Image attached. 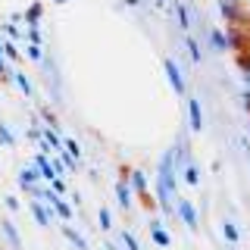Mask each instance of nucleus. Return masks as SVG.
Listing matches in <instances>:
<instances>
[{
    "mask_svg": "<svg viewBox=\"0 0 250 250\" xmlns=\"http://www.w3.org/2000/svg\"><path fill=\"white\" fill-rule=\"evenodd\" d=\"M225 35H229V50H247V38L241 35V25H231Z\"/></svg>",
    "mask_w": 250,
    "mask_h": 250,
    "instance_id": "obj_8",
    "label": "nucleus"
},
{
    "mask_svg": "<svg viewBox=\"0 0 250 250\" xmlns=\"http://www.w3.org/2000/svg\"><path fill=\"white\" fill-rule=\"evenodd\" d=\"M128 182L135 188V194H147V172H141V169L128 172Z\"/></svg>",
    "mask_w": 250,
    "mask_h": 250,
    "instance_id": "obj_11",
    "label": "nucleus"
},
{
    "mask_svg": "<svg viewBox=\"0 0 250 250\" xmlns=\"http://www.w3.org/2000/svg\"><path fill=\"white\" fill-rule=\"evenodd\" d=\"M53 207H57V213H60V219H62V222H69V219H72V207H69V203L66 200H57V203H53Z\"/></svg>",
    "mask_w": 250,
    "mask_h": 250,
    "instance_id": "obj_23",
    "label": "nucleus"
},
{
    "mask_svg": "<svg viewBox=\"0 0 250 250\" xmlns=\"http://www.w3.org/2000/svg\"><path fill=\"white\" fill-rule=\"evenodd\" d=\"M238 66L244 72H250V50H238Z\"/></svg>",
    "mask_w": 250,
    "mask_h": 250,
    "instance_id": "obj_26",
    "label": "nucleus"
},
{
    "mask_svg": "<svg viewBox=\"0 0 250 250\" xmlns=\"http://www.w3.org/2000/svg\"><path fill=\"white\" fill-rule=\"evenodd\" d=\"M6 50H3V41H0V78H10V72H6Z\"/></svg>",
    "mask_w": 250,
    "mask_h": 250,
    "instance_id": "obj_25",
    "label": "nucleus"
},
{
    "mask_svg": "<svg viewBox=\"0 0 250 250\" xmlns=\"http://www.w3.org/2000/svg\"><path fill=\"white\" fill-rule=\"evenodd\" d=\"M25 25H41V3H31V6H28Z\"/></svg>",
    "mask_w": 250,
    "mask_h": 250,
    "instance_id": "obj_18",
    "label": "nucleus"
},
{
    "mask_svg": "<svg viewBox=\"0 0 250 250\" xmlns=\"http://www.w3.org/2000/svg\"><path fill=\"white\" fill-rule=\"evenodd\" d=\"M241 0H219V13L225 16V22L229 25H241L244 22V13H241Z\"/></svg>",
    "mask_w": 250,
    "mask_h": 250,
    "instance_id": "obj_5",
    "label": "nucleus"
},
{
    "mask_svg": "<svg viewBox=\"0 0 250 250\" xmlns=\"http://www.w3.org/2000/svg\"><path fill=\"white\" fill-rule=\"evenodd\" d=\"M0 231H3V238L10 241V247L13 250H22V238H19V231H16V225L6 219V222H0Z\"/></svg>",
    "mask_w": 250,
    "mask_h": 250,
    "instance_id": "obj_9",
    "label": "nucleus"
},
{
    "mask_svg": "<svg viewBox=\"0 0 250 250\" xmlns=\"http://www.w3.org/2000/svg\"><path fill=\"white\" fill-rule=\"evenodd\" d=\"M185 47H188V53H191V60H194V62H203V53H200V44H197V38L185 35Z\"/></svg>",
    "mask_w": 250,
    "mask_h": 250,
    "instance_id": "obj_16",
    "label": "nucleus"
},
{
    "mask_svg": "<svg viewBox=\"0 0 250 250\" xmlns=\"http://www.w3.org/2000/svg\"><path fill=\"white\" fill-rule=\"evenodd\" d=\"M175 213L178 219L188 225V231H197L200 229V219H197V209H194V203L191 200H185V197H175Z\"/></svg>",
    "mask_w": 250,
    "mask_h": 250,
    "instance_id": "obj_2",
    "label": "nucleus"
},
{
    "mask_svg": "<svg viewBox=\"0 0 250 250\" xmlns=\"http://www.w3.org/2000/svg\"><path fill=\"white\" fill-rule=\"evenodd\" d=\"M150 238H153V244H156V247H169V244H172L169 231L163 229V222H160V219H153V222H150Z\"/></svg>",
    "mask_w": 250,
    "mask_h": 250,
    "instance_id": "obj_7",
    "label": "nucleus"
},
{
    "mask_svg": "<svg viewBox=\"0 0 250 250\" xmlns=\"http://www.w3.org/2000/svg\"><path fill=\"white\" fill-rule=\"evenodd\" d=\"M3 31H6V35H10V38H19V28H16L13 22H10V25H3Z\"/></svg>",
    "mask_w": 250,
    "mask_h": 250,
    "instance_id": "obj_32",
    "label": "nucleus"
},
{
    "mask_svg": "<svg viewBox=\"0 0 250 250\" xmlns=\"http://www.w3.org/2000/svg\"><path fill=\"white\" fill-rule=\"evenodd\" d=\"M172 6H175V16H178V28H182V31H188V28H191V16H188L185 3H182V0H175Z\"/></svg>",
    "mask_w": 250,
    "mask_h": 250,
    "instance_id": "obj_14",
    "label": "nucleus"
},
{
    "mask_svg": "<svg viewBox=\"0 0 250 250\" xmlns=\"http://www.w3.org/2000/svg\"><path fill=\"white\" fill-rule=\"evenodd\" d=\"M50 188H53V191H66V182H62V178H53V182H50Z\"/></svg>",
    "mask_w": 250,
    "mask_h": 250,
    "instance_id": "obj_31",
    "label": "nucleus"
},
{
    "mask_svg": "<svg viewBox=\"0 0 250 250\" xmlns=\"http://www.w3.org/2000/svg\"><path fill=\"white\" fill-rule=\"evenodd\" d=\"M53 3H69V0H53Z\"/></svg>",
    "mask_w": 250,
    "mask_h": 250,
    "instance_id": "obj_37",
    "label": "nucleus"
},
{
    "mask_svg": "<svg viewBox=\"0 0 250 250\" xmlns=\"http://www.w3.org/2000/svg\"><path fill=\"white\" fill-rule=\"evenodd\" d=\"M66 150L72 153V156H82V147H78V144H75L72 138H66Z\"/></svg>",
    "mask_w": 250,
    "mask_h": 250,
    "instance_id": "obj_28",
    "label": "nucleus"
},
{
    "mask_svg": "<svg viewBox=\"0 0 250 250\" xmlns=\"http://www.w3.org/2000/svg\"><path fill=\"white\" fill-rule=\"evenodd\" d=\"M166 3H169V0H153V6H160V10H163Z\"/></svg>",
    "mask_w": 250,
    "mask_h": 250,
    "instance_id": "obj_35",
    "label": "nucleus"
},
{
    "mask_svg": "<svg viewBox=\"0 0 250 250\" xmlns=\"http://www.w3.org/2000/svg\"><path fill=\"white\" fill-rule=\"evenodd\" d=\"M188 122H191V131H203V109L197 97H188Z\"/></svg>",
    "mask_w": 250,
    "mask_h": 250,
    "instance_id": "obj_6",
    "label": "nucleus"
},
{
    "mask_svg": "<svg viewBox=\"0 0 250 250\" xmlns=\"http://www.w3.org/2000/svg\"><path fill=\"white\" fill-rule=\"evenodd\" d=\"M185 182L191 185V188L200 185V172H197V166H194V163H188V166H185Z\"/></svg>",
    "mask_w": 250,
    "mask_h": 250,
    "instance_id": "obj_19",
    "label": "nucleus"
},
{
    "mask_svg": "<svg viewBox=\"0 0 250 250\" xmlns=\"http://www.w3.org/2000/svg\"><path fill=\"white\" fill-rule=\"evenodd\" d=\"M241 82H244V88L250 91V72H244V75H241Z\"/></svg>",
    "mask_w": 250,
    "mask_h": 250,
    "instance_id": "obj_33",
    "label": "nucleus"
},
{
    "mask_svg": "<svg viewBox=\"0 0 250 250\" xmlns=\"http://www.w3.org/2000/svg\"><path fill=\"white\" fill-rule=\"evenodd\" d=\"M97 222H100V229H104V231H109V229H113V213H109L106 207H100V213H97Z\"/></svg>",
    "mask_w": 250,
    "mask_h": 250,
    "instance_id": "obj_21",
    "label": "nucleus"
},
{
    "mask_svg": "<svg viewBox=\"0 0 250 250\" xmlns=\"http://www.w3.org/2000/svg\"><path fill=\"white\" fill-rule=\"evenodd\" d=\"M38 178H41V169H38V163H35V166H25V169H22V172H19V185H22V188H28V185H35V182H38Z\"/></svg>",
    "mask_w": 250,
    "mask_h": 250,
    "instance_id": "obj_10",
    "label": "nucleus"
},
{
    "mask_svg": "<svg viewBox=\"0 0 250 250\" xmlns=\"http://www.w3.org/2000/svg\"><path fill=\"white\" fill-rule=\"evenodd\" d=\"M219 231H222V238L229 241L231 247H234V244H238V241H241V234H238V229H234V222H229V219H225V222H222V229H219Z\"/></svg>",
    "mask_w": 250,
    "mask_h": 250,
    "instance_id": "obj_15",
    "label": "nucleus"
},
{
    "mask_svg": "<svg viewBox=\"0 0 250 250\" xmlns=\"http://www.w3.org/2000/svg\"><path fill=\"white\" fill-rule=\"evenodd\" d=\"M125 3H128V6H141V3H144V0H125Z\"/></svg>",
    "mask_w": 250,
    "mask_h": 250,
    "instance_id": "obj_34",
    "label": "nucleus"
},
{
    "mask_svg": "<svg viewBox=\"0 0 250 250\" xmlns=\"http://www.w3.org/2000/svg\"><path fill=\"white\" fill-rule=\"evenodd\" d=\"M119 241H122V244L128 247V250H141V244H138V238H135V234H131V231H122V234H119Z\"/></svg>",
    "mask_w": 250,
    "mask_h": 250,
    "instance_id": "obj_24",
    "label": "nucleus"
},
{
    "mask_svg": "<svg viewBox=\"0 0 250 250\" xmlns=\"http://www.w3.org/2000/svg\"><path fill=\"white\" fill-rule=\"evenodd\" d=\"M209 44H213L216 53H225V50H229V35H222L219 28H213V31H209Z\"/></svg>",
    "mask_w": 250,
    "mask_h": 250,
    "instance_id": "obj_12",
    "label": "nucleus"
},
{
    "mask_svg": "<svg viewBox=\"0 0 250 250\" xmlns=\"http://www.w3.org/2000/svg\"><path fill=\"white\" fill-rule=\"evenodd\" d=\"M3 203H6L10 213H19V200H16V197H3Z\"/></svg>",
    "mask_w": 250,
    "mask_h": 250,
    "instance_id": "obj_29",
    "label": "nucleus"
},
{
    "mask_svg": "<svg viewBox=\"0 0 250 250\" xmlns=\"http://www.w3.org/2000/svg\"><path fill=\"white\" fill-rule=\"evenodd\" d=\"M62 234H66V238H69V244H72L75 250H88V241H84L82 234H78V231L72 229V225H62Z\"/></svg>",
    "mask_w": 250,
    "mask_h": 250,
    "instance_id": "obj_13",
    "label": "nucleus"
},
{
    "mask_svg": "<svg viewBox=\"0 0 250 250\" xmlns=\"http://www.w3.org/2000/svg\"><path fill=\"white\" fill-rule=\"evenodd\" d=\"M163 69H166V78H169L172 91H175L178 97H185L188 88H185V75H182V69H178V62L172 60V57H166V60H163Z\"/></svg>",
    "mask_w": 250,
    "mask_h": 250,
    "instance_id": "obj_3",
    "label": "nucleus"
},
{
    "mask_svg": "<svg viewBox=\"0 0 250 250\" xmlns=\"http://www.w3.org/2000/svg\"><path fill=\"white\" fill-rule=\"evenodd\" d=\"M41 116H44V122H47V125H57V116H53V113H50V109H47V106L41 109Z\"/></svg>",
    "mask_w": 250,
    "mask_h": 250,
    "instance_id": "obj_30",
    "label": "nucleus"
},
{
    "mask_svg": "<svg viewBox=\"0 0 250 250\" xmlns=\"http://www.w3.org/2000/svg\"><path fill=\"white\" fill-rule=\"evenodd\" d=\"M28 209H31V216H35V222L44 225V229L53 222V219H60V213H57V207H53V203L47 207V200H38V197L28 203Z\"/></svg>",
    "mask_w": 250,
    "mask_h": 250,
    "instance_id": "obj_1",
    "label": "nucleus"
},
{
    "mask_svg": "<svg viewBox=\"0 0 250 250\" xmlns=\"http://www.w3.org/2000/svg\"><path fill=\"white\" fill-rule=\"evenodd\" d=\"M10 78L16 82V88H19V91L28 97V94H31V82H28V75H25V72H10Z\"/></svg>",
    "mask_w": 250,
    "mask_h": 250,
    "instance_id": "obj_17",
    "label": "nucleus"
},
{
    "mask_svg": "<svg viewBox=\"0 0 250 250\" xmlns=\"http://www.w3.org/2000/svg\"><path fill=\"white\" fill-rule=\"evenodd\" d=\"M3 50H6V57H10V60H19L22 57V50H16L13 41H3Z\"/></svg>",
    "mask_w": 250,
    "mask_h": 250,
    "instance_id": "obj_27",
    "label": "nucleus"
},
{
    "mask_svg": "<svg viewBox=\"0 0 250 250\" xmlns=\"http://www.w3.org/2000/svg\"><path fill=\"white\" fill-rule=\"evenodd\" d=\"M104 250H119V247H116V244H106V247H104Z\"/></svg>",
    "mask_w": 250,
    "mask_h": 250,
    "instance_id": "obj_36",
    "label": "nucleus"
},
{
    "mask_svg": "<svg viewBox=\"0 0 250 250\" xmlns=\"http://www.w3.org/2000/svg\"><path fill=\"white\" fill-rule=\"evenodd\" d=\"M25 53H28V60H35V62H41V60H44V47H41V44H35V41H28Z\"/></svg>",
    "mask_w": 250,
    "mask_h": 250,
    "instance_id": "obj_22",
    "label": "nucleus"
},
{
    "mask_svg": "<svg viewBox=\"0 0 250 250\" xmlns=\"http://www.w3.org/2000/svg\"><path fill=\"white\" fill-rule=\"evenodd\" d=\"M0 144H3V147H13L16 144V135L10 131V125H6V122H0Z\"/></svg>",
    "mask_w": 250,
    "mask_h": 250,
    "instance_id": "obj_20",
    "label": "nucleus"
},
{
    "mask_svg": "<svg viewBox=\"0 0 250 250\" xmlns=\"http://www.w3.org/2000/svg\"><path fill=\"white\" fill-rule=\"evenodd\" d=\"M116 203H119L122 209H131V203H135V188H131L128 175L116 182Z\"/></svg>",
    "mask_w": 250,
    "mask_h": 250,
    "instance_id": "obj_4",
    "label": "nucleus"
}]
</instances>
